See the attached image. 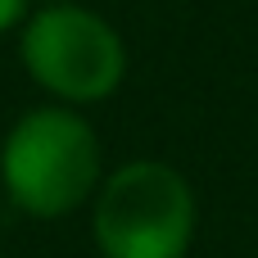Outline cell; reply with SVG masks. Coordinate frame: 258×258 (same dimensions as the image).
Wrapping results in <instances>:
<instances>
[{"label": "cell", "instance_id": "3", "mask_svg": "<svg viewBox=\"0 0 258 258\" xmlns=\"http://www.w3.org/2000/svg\"><path fill=\"white\" fill-rule=\"evenodd\" d=\"M18 63L23 73L54 95V104H100L127 77V41L122 32L68 0V5H36L18 23Z\"/></svg>", "mask_w": 258, "mask_h": 258}, {"label": "cell", "instance_id": "1", "mask_svg": "<svg viewBox=\"0 0 258 258\" xmlns=\"http://www.w3.org/2000/svg\"><path fill=\"white\" fill-rule=\"evenodd\" d=\"M100 181V132L73 104H32L9 122L0 141V186L18 213L54 222L95 200Z\"/></svg>", "mask_w": 258, "mask_h": 258}, {"label": "cell", "instance_id": "4", "mask_svg": "<svg viewBox=\"0 0 258 258\" xmlns=\"http://www.w3.org/2000/svg\"><path fill=\"white\" fill-rule=\"evenodd\" d=\"M27 9H32V0H0V36L14 32V27L27 18Z\"/></svg>", "mask_w": 258, "mask_h": 258}, {"label": "cell", "instance_id": "2", "mask_svg": "<svg viewBox=\"0 0 258 258\" xmlns=\"http://www.w3.org/2000/svg\"><path fill=\"white\" fill-rule=\"evenodd\" d=\"M195 222V186L163 159L113 168L91 204V240L100 258H186Z\"/></svg>", "mask_w": 258, "mask_h": 258}, {"label": "cell", "instance_id": "5", "mask_svg": "<svg viewBox=\"0 0 258 258\" xmlns=\"http://www.w3.org/2000/svg\"><path fill=\"white\" fill-rule=\"evenodd\" d=\"M41 5H68V0H41Z\"/></svg>", "mask_w": 258, "mask_h": 258}]
</instances>
